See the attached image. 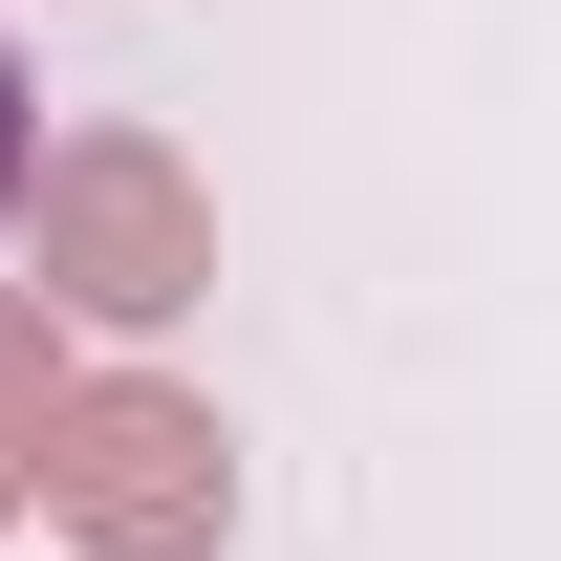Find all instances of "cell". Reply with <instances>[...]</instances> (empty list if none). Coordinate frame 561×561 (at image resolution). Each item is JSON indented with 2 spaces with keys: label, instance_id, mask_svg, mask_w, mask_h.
I'll list each match as a JSON object with an SVG mask.
<instances>
[{
  "label": "cell",
  "instance_id": "6da1fadb",
  "mask_svg": "<svg viewBox=\"0 0 561 561\" xmlns=\"http://www.w3.org/2000/svg\"><path fill=\"white\" fill-rule=\"evenodd\" d=\"M22 496H44L87 561H195L216 518H238V454H216V411H195V389H44Z\"/></svg>",
  "mask_w": 561,
  "mask_h": 561
},
{
  "label": "cell",
  "instance_id": "7a4b0ae2",
  "mask_svg": "<svg viewBox=\"0 0 561 561\" xmlns=\"http://www.w3.org/2000/svg\"><path fill=\"white\" fill-rule=\"evenodd\" d=\"M216 280V216H195V173L151 130H87V151H44V302H87V324H173Z\"/></svg>",
  "mask_w": 561,
  "mask_h": 561
},
{
  "label": "cell",
  "instance_id": "3957f363",
  "mask_svg": "<svg viewBox=\"0 0 561 561\" xmlns=\"http://www.w3.org/2000/svg\"><path fill=\"white\" fill-rule=\"evenodd\" d=\"M44 389H66V367H44V302H0V496H22V432H44Z\"/></svg>",
  "mask_w": 561,
  "mask_h": 561
},
{
  "label": "cell",
  "instance_id": "277c9868",
  "mask_svg": "<svg viewBox=\"0 0 561 561\" xmlns=\"http://www.w3.org/2000/svg\"><path fill=\"white\" fill-rule=\"evenodd\" d=\"M0 216H22V66H0Z\"/></svg>",
  "mask_w": 561,
  "mask_h": 561
}]
</instances>
